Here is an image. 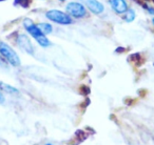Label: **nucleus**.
<instances>
[{"label":"nucleus","mask_w":154,"mask_h":145,"mask_svg":"<svg viewBox=\"0 0 154 145\" xmlns=\"http://www.w3.org/2000/svg\"><path fill=\"white\" fill-rule=\"evenodd\" d=\"M23 26L26 30V32L37 41V43H38L40 46L48 47L51 45V41L47 38L45 35L42 34V32L39 30L38 26H37L36 24H34V22H33L30 18H26V19L23 20Z\"/></svg>","instance_id":"1"},{"label":"nucleus","mask_w":154,"mask_h":145,"mask_svg":"<svg viewBox=\"0 0 154 145\" xmlns=\"http://www.w3.org/2000/svg\"><path fill=\"white\" fill-rule=\"evenodd\" d=\"M0 56L14 67H18L21 64L18 54L8 43L3 41H0Z\"/></svg>","instance_id":"2"},{"label":"nucleus","mask_w":154,"mask_h":145,"mask_svg":"<svg viewBox=\"0 0 154 145\" xmlns=\"http://www.w3.org/2000/svg\"><path fill=\"white\" fill-rule=\"evenodd\" d=\"M45 17L51 21L58 24H62V25H68V24L72 23V19L70 16L59 10H50L45 13Z\"/></svg>","instance_id":"3"},{"label":"nucleus","mask_w":154,"mask_h":145,"mask_svg":"<svg viewBox=\"0 0 154 145\" xmlns=\"http://www.w3.org/2000/svg\"><path fill=\"white\" fill-rule=\"evenodd\" d=\"M66 10L70 16L74 18H84L87 15V10L82 3L79 2H70L66 4Z\"/></svg>","instance_id":"4"},{"label":"nucleus","mask_w":154,"mask_h":145,"mask_svg":"<svg viewBox=\"0 0 154 145\" xmlns=\"http://www.w3.org/2000/svg\"><path fill=\"white\" fill-rule=\"evenodd\" d=\"M16 42H17L18 46L21 49H23L26 53L30 54V55H33L34 54V46H33L32 42L29 39V37L24 34H20L18 35L17 39H16Z\"/></svg>","instance_id":"5"},{"label":"nucleus","mask_w":154,"mask_h":145,"mask_svg":"<svg viewBox=\"0 0 154 145\" xmlns=\"http://www.w3.org/2000/svg\"><path fill=\"white\" fill-rule=\"evenodd\" d=\"M89 9V11L92 12L93 14H99L103 13L105 11V7H103V3L99 1V0H80Z\"/></svg>","instance_id":"6"},{"label":"nucleus","mask_w":154,"mask_h":145,"mask_svg":"<svg viewBox=\"0 0 154 145\" xmlns=\"http://www.w3.org/2000/svg\"><path fill=\"white\" fill-rule=\"evenodd\" d=\"M112 10L117 14H125L128 11V3L126 0H109Z\"/></svg>","instance_id":"7"},{"label":"nucleus","mask_w":154,"mask_h":145,"mask_svg":"<svg viewBox=\"0 0 154 145\" xmlns=\"http://www.w3.org/2000/svg\"><path fill=\"white\" fill-rule=\"evenodd\" d=\"M0 90L8 93V94H18L17 88L10 85V84L3 83V82H0Z\"/></svg>","instance_id":"8"},{"label":"nucleus","mask_w":154,"mask_h":145,"mask_svg":"<svg viewBox=\"0 0 154 145\" xmlns=\"http://www.w3.org/2000/svg\"><path fill=\"white\" fill-rule=\"evenodd\" d=\"M37 26L39 28V30L42 32L43 35H49L53 32V28L50 23H45V22H41V23L37 24Z\"/></svg>","instance_id":"9"},{"label":"nucleus","mask_w":154,"mask_h":145,"mask_svg":"<svg viewBox=\"0 0 154 145\" xmlns=\"http://www.w3.org/2000/svg\"><path fill=\"white\" fill-rule=\"evenodd\" d=\"M135 17H136V14H135L134 10L128 9V11L125 13V16H124V19L126 22H132L133 20L135 19Z\"/></svg>","instance_id":"10"},{"label":"nucleus","mask_w":154,"mask_h":145,"mask_svg":"<svg viewBox=\"0 0 154 145\" xmlns=\"http://www.w3.org/2000/svg\"><path fill=\"white\" fill-rule=\"evenodd\" d=\"M14 5L26 9L30 7V0H14Z\"/></svg>","instance_id":"11"},{"label":"nucleus","mask_w":154,"mask_h":145,"mask_svg":"<svg viewBox=\"0 0 154 145\" xmlns=\"http://www.w3.org/2000/svg\"><path fill=\"white\" fill-rule=\"evenodd\" d=\"M143 7L145 10H147L148 13H149V14H151V15H154V7H149L148 4H143Z\"/></svg>","instance_id":"12"},{"label":"nucleus","mask_w":154,"mask_h":145,"mask_svg":"<svg viewBox=\"0 0 154 145\" xmlns=\"http://www.w3.org/2000/svg\"><path fill=\"white\" fill-rule=\"evenodd\" d=\"M5 60L3 59L1 56H0V67H5V65H7V63H5Z\"/></svg>","instance_id":"13"},{"label":"nucleus","mask_w":154,"mask_h":145,"mask_svg":"<svg viewBox=\"0 0 154 145\" xmlns=\"http://www.w3.org/2000/svg\"><path fill=\"white\" fill-rule=\"evenodd\" d=\"M5 96L2 95V93L0 92V104H3V103H5Z\"/></svg>","instance_id":"14"},{"label":"nucleus","mask_w":154,"mask_h":145,"mask_svg":"<svg viewBox=\"0 0 154 145\" xmlns=\"http://www.w3.org/2000/svg\"><path fill=\"white\" fill-rule=\"evenodd\" d=\"M45 145H53V144H51V143H48V144H45Z\"/></svg>","instance_id":"15"},{"label":"nucleus","mask_w":154,"mask_h":145,"mask_svg":"<svg viewBox=\"0 0 154 145\" xmlns=\"http://www.w3.org/2000/svg\"><path fill=\"white\" fill-rule=\"evenodd\" d=\"M2 1H5V0H0V2H2Z\"/></svg>","instance_id":"16"},{"label":"nucleus","mask_w":154,"mask_h":145,"mask_svg":"<svg viewBox=\"0 0 154 145\" xmlns=\"http://www.w3.org/2000/svg\"><path fill=\"white\" fill-rule=\"evenodd\" d=\"M152 22H153V24H154V18H153V19H152Z\"/></svg>","instance_id":"17"},{"label":"nucleus","mask_w":154,"mask_h":145,"mask_svg":"<svg viewBox=\"0 0 154 145\" xmlns=\"http://www.w3.org/2000/svg\"><path fill=\"white\" fill-rule=\"evenodd\" d=\"M60 1H66V0H60Z\"/></svg>","instance_id":"18"},{"label":"nucleus","mask_w":154,"mask_h":145,"mask_svg":"<svg viewBox=\"0 0 154 145\" xmlns=\"http://www.w3.org/2000/svg\"><path fill=\"white\" fill-rule=\"evenodd\" d=\"M153 2H154V0H153Z\"/></svg>","instance_id":"19"}]
</instances>
